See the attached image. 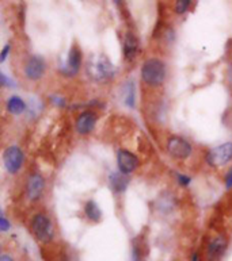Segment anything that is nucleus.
Wrapping results in <instances>:
<instances>
[{
  "instance_id": "1",
  "label": "nucleus",
  "mask_w": 232,
  "mask_h": 261,
  "mask_svg": "<svg viewBox=\"0 0 232 261\" xmlns=\"http://www.w3.org/2000/svg\"><path fill=\"white\" fill-rule=\"evenodd\" d=\"M142 79L147 86H161L166 80V64L159 59L147 60L142 68Z\"/></svg>"
},
{
  "instance_id": "2",
  "label": "nucleus",
  "mask_w": 232,
  "mask_h": 261,
  "mask_svg": "<svg viewBox=\"0 0 232 261\" xmlns=\"http://www.w3.org/2000/svg\"><path fill=\"white\" fill-rule=\"evenodd\" d=\"M33 234L36 236V238L42 244H48L53 240L55 231H53V225H52L49 217L42 213L36 214L33 217L32 223H30Z\"/></svg>"
},
{
  "instance_id": "3",
  "label": "nucleus",
  "mask_w": 232,
  "mask_h": 261,
  "mask_svg": "<svg viewBox=\"0 0 232 261\" xmlns=\"http://www.w3.org/2000/svg\"><path fill=\"white\" fill-rule=\"evenodd\" d=\"M91 73L95 80L99 82H107L115 76V68L106 56H99L95 60V63L91 66Z\"/></svg>"
},
{
  "instance_id": "4",
  "label": "nucleus",
  "mask_w": 232,
  "mask_h": 261,
  "mask_svg": "<svg viewBox=\"0 0 232 261\" xmlns=\"http://www.w3.org/2000/svg\"><path fill=\"white\" fill-rule=\"evenodd\" d=\"M25 161V154L22 152V149L12 145V146H8L3 153V163L4 167L7 169L8 173L11 175H15L16 172H19V169L22 168Z\"/></svg>"
},
{
  "instance_id": "5",
  "label": "nucleus",
  "mask_w": 232,
  "mask_h": 261,
  "mask_svg": "<svg viewBox=\"0 0 232 261\" xmlns=\"http://www.w3.org/2000/svg\"><path fill=\"white\" fill-rule=\"evenodd\" d=\"M232 160V142H225L209 150L206 154V163L211 167H223Z\"/></svg>"
},
{
  "instance_id": "6",
  "label": "nucleus",
  "mask_w": 232,
  "mask_h": 261,
  "mask_svg": "<svg viewBox=\"0 0 232 261\" xmlns=\"http://www.w3.org/2000/svg\"><path fill=\"white\" fill-rule=\"evenodd\" d=\"M167 150L174 159H179V160H185L192 154V145L189 144V141H186L185 138L178 136L170 137L167 141Z\"/></svg>"
},
{
  "instance_id": "7",
  "label": "nucleus",
  "mask_w": 232,
  "mask_h": 261,
  "mask_svg": "<svg viewBox=\"0 0 232 261\" xmlns=\"http://www.w3.org/2000/svg\"><path fill=\"white\" fill-rule=\"evenodd\" d=\"M45 69H47V64L41 56H30L25 65V74L29 80L36 82L42 77Z\"/></svg>"
},
{
  "instance_id": "8",
  "label": "nucleus",
  "mask_w": 232,
  "mask_h": 261,
  "mask_svg": "<svg viewBox=\"0 0 232 261\" xmlns=\"http://www.w3.org/2000/svg\"><path fill=\"white\" fill-rule=\"evenodd\" d=\"M80 66H82V51L79 49L78 46H72L69 53H68V59H67V64L63 65L60 68L61 70V73L64 76H67V77H72V76H75L76 73L80 69Z\"/></svg>"
},
{
  "instance_id": "9",
  "label": "nucleus",
  "mask_w": 232,
  "mask_h": 261,
  "mask_svg": "<svg viewBox=\"0 0 232 261\" xmlns=\"http://www.w3.org/2000/svg\"><path fill=\"white\" fill-rule=\"evenodd\" d=\"M117 164L118 171L125 173V175H129L138 167V159L136 154H133L129 150L121 149L117 153Z\"/></svg>"
},
{
  "instance_id": "10",
  "label": "nucleus",
  "mask_w": 232,
  "mask_h": 261,
  "mask_svg": "<svg viewBox=\"0 0 232 261\" xmlns=\"http://www.w3.org/2000/svg\"><path fill=\"white\" fill-rule=\"evenodd\" d=\"M227 238L224 236H217L212 240V241L208 244V248H206V258L208 261H219L225 253V249H227Z\"/></svg>"
},
{
  "instance_id": "11",
  "label": "nucleus",
  "mask_w": 232,
  "mask_h": 261,
  "mask_svg": "<svg viewBox=\"0 0 232 261\" xmlns=\"http://www.w3.org/2000/svg\"><path fill=\"white\" fill-rule=\"evenodd\" d=\"M43 190H45V180L39 173H33L30 175L26 184V194L30 200H38L42 195Z\"/></svg>"
},
{
  "instance_id": "12",
  "label": "nucleus",
  "mask_w": 232,
  "mask_h": 261,
  "mask_svg": "<svg viewBox=\"0 0 232 261\" xmlns=\"http://www.w3.org/2000/svg\"><path fill=\"white\" fill-rule=\"evenodd\" d=\"M95 123H97V114L92 111H83L76 119V132L80 136H86L94 130Z\"/></svg>"
},
{
  "instance_id": "13",
  "label": "nucleus",
  "mask_w": 232,
  "mask_h": 261,
  "mask_svg": "<svg viewBox=\"0 0 232 261\" xmlns=\"http://www.w3.org/2000/svg\"><path fill=\"white\" fill-rule=\"evenodd\" d=\"M138 50V39L133 33H126L124 39V56L126 61H132Z\"/></svg>"
},
{
  "instance_id": "14",
  "label": "nucleus",
  "mask_w": 232,
  "mask_h": 261,
  "mask_svg": "<svg viewBox=\"0 0 232 261\" xmlns=\"http://www.w3.org/2000/svg\"><path fill=\"white\" fill-rule=\"evenodd\" d=\"M109 181H110V186L113 188V191L115 192H124L128 187V184L130 181V177L122 172H114L111 173L110 177H109Z\"/></svg>"
},
{
  "instance_id": "15",
  "label": "nucleus",
  "mask_w": 232,
  "mask_h": 261,
  "mask_svg": "<svg viewBox=\"0 0 232 261\" xmlns=\"http://www.w3.org/2000/svg\"><path fill=\"white\" fill-rule=\"evenodd\" d=\"M6 107H7L8 113L12 114V115H20V114L26 111V103L19 96H11V98H8Z\"/></svg>"
},
{
  "instance_id": "16",
  "label": "nucleus",
  "mask_w": 232,
  "mask_h": 261,
  "mask_svg": "<svg viewBox=\"0 0 232 261\" xmlns=\"http://www.w3.org/2000/svg\"><path fill=\"white\" fill-rule=\"evenodd\" d=\"M84 214L90 221L92 222H99L101 218H102V213H101V208L94 200H88V202L84 204Z\"/></svg>"
},
{
  "instance_id": "17",
  "label": "nucleus",
  "mask_w": 232,
  "mask_h": 261,
  "mask_svg": "<svg viewBox=\"0 0 232 261\" xmlns=\"http://www.w3.org/2000/svg\"><path fill=\"white\" fill-rule=\"evenodd\" d=\"M124 100L125 105L130 109L134 107V100H136V90H134V83L128 82L124 87Z\"/></svg>"
},
{
  "instance_id": "18",
  "label": "nucleus",
  "mask_w": 232,
  "mask_h": 261,
  "mask_svg": "<svg viewBox=\"0 0 232 261\" xmlns=\"http://www.w3.org/2000/svg\"><path fill=\"white\" fill-rule=\"evenodd\" d=\"M192 6V2L190 0H178L175 2V12H177L178 15H183Z\"/></svg>"
},
{
  "instance_id": "19",
  "label": "nucleus",
  "mask_w": 232,
  "mask_h": 261,
  "mask_svg": "<svg viewBox=\"0 0 232 261\" xmlns=\"http://www.w3.org/2000/svg\"><path fill=\"white\" fill-rule=\"evenodd\" d=\"M10 227H11V223L8 222V219L4 217V214H2V217H0V230L2 231H7Z\"/></svg>"
},
{
  "instance_id": "20",
  "label": "nucleus",
  "mask_w": 232,
  "mask_h": 261,
  "mask_svg": "<svg viewBox=\"0 0 232 261\" xmlns=\"http://www.w3.org/2000/svg\"><path fill=\"white\" fill-rule=\"evenodd\" d=\"M10 49H11V45H10V43H7V45L3 47V50H2V55H0V63H4V61H6L8 53H10Z\"/></svg>"
},
{
  "instance_id": "21",
  "label": "nucleus",
  "mask_w": 232,
  "mask_h": 261,
  "mask_svg": "<svg viewBox=\"0 0 232 261\" xmlns=\"http://www.w3.org/2000/svg\"><path fill=\"white\" fill-rule=\"evenodd\" d=\"M178 181H179L182 187H186V186L190 184V177L186 175H178Z\"/></svg>"
},
{
  "instance_id": "22",
  "label": "nucleus",
  "mask_w": 232,
  "mask_h": 261,
  "mask_svg": "<svg viewBox=\"0 0 232 261\" xmlns=\"http://www.w3.org/2000/svg\"><path fill=\"white\" fill-rule=\"evenodd\" d=\"M0 83H2V86L3 87H6V86H15V84H14V83L11 82V80H10V79L7 77V76H6V74L4 73H2L0 74Z\"/></svg>"
},
{
  "instance_id": "23",
  "label": "nucleus",
  "mask_w": 232,
  "mask_h": 261,
  "mask_svg": "<svg viewBox=\"0 0 232 261\" xmlns=\"http://www.w3.org/2000/svg\"><path fill=\"white\" fill-rule=\"evenodd\" d=\"M52 99H53V103H56L57 106H60V107H64V106L67 105V100L64 98H60V96H52Z\"/></svg>"
},
{
  "instance_id": "24",
  "label": "nucleus",
  "mask_w": 232,
  "mask_h": 261,
  "mask_svg": "<svg viewBox=\"0 0 232 261\" xmlns=\"http://www.w3.org/2000/svg\"><path fill=\"white\" fill-rule=\"evenodd\" d=\"M225 186H227V188H232V168L225 175Z\"/></svg>"
},
{
  "instance_id": "25",
  "label": "nucleus",
  "mask_w": 232,
  "mask_h": 261,
  "mask_svg": "<svg viewBox=\"0 0 232 261\" xmlns=\"http://www.w3.org/2000/svg\"><path fill=\"white\" fill-rule=\"evenodd\" d=\"M0 261H14V260H12L11 256H8V254H3V256L0 257Z\"/></svg>"
},
{
  "instance_id": "26",
  "label": "nucleus",
  "mask_w": 232,
  "mask_h": 261,
  "mask_svg": "<svg viewBox=\"0 0 232 261\" xmlns=\"http://www.w3.org/2000/svg\"><path fill=\"white\" fill-rule=\"evenodd\" d=\"M192 261H198V254L194 253L193 257H192Z\"/></svg>"
}]
</instances>
